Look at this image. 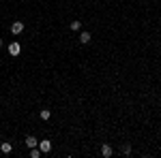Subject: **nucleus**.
<instances>
[{
	"label": "nucleus",
	"mask_w": 161,
	"mask_h": 158,
	"mask_svg": "<svg viewBox=\"0 0 161 158\" xmlns=\"http://www.w3.org/2000/svg\"><path fill=\"white\" fill-rule=\"evenodd\" d=\"M22 54V45L17 43V41H13L11 45H9V56H13V58H17Z\"/></svg>",
	"instance_id": "nucleus-1"
},
{
	"label": "nucleus",
	"mask_w": 161,
	"mask_h": 158,
	"mask_svg": "<svg viewBox=\"0 0 161 158\" xmlns=\"http://www.w3.org/2000/svg\"><path fill=\"white\" fill-rule=\"evenodd\" d=\"M39 150H41V154H50L52 152V141L50 139H43V141H39Z\"/></svg>",
	"instance_id": "nucleus-2"
},
{
	"label": "nucleus",
	"mask_w": 161,
	"mask_h": 158,
	"mask_svg": "<svg viewBox=\"0 0 161 158\" xmlns=\"http://www.w3.org/2000/svg\"><path fill=\"white\" fill-rule=\"evenodd\" d=\"M112 154H114L112 145H110V143H103V145H101V156H103V158H110Z\"/></svg>",
	"instance_id": "nucleus-3"
},
{
	"label": "nucleus",
	"mask_w": 161,
	"mask_h": 158,
	"mask_svg": "<svg viewBox=\"0 0 161 158\" xmlns=\"http://www.w3.org/2000/svg\"><path fill=\"white\" fill-rule=\"evenodd\" d=\"M22 32H24V24H22V22L11 24V34H22Z\"/></svg>",
	"instance_id": "nucleus-4"
},
{
	"label": "nucleus",
	"mask_w": 161,
	"mask_h": 158,
	"mask_svg": "<svg viewBox=\"0 0 161 158\" xmlns=\"http://www.w3.org/2000/svg\"><path fill=\"white\" fill-rule=\"evenodd\" d=\"M24 143H26L28 147H37V145H39V139H37V137H32V135H28Z\"/></svg>",
	"instance_id": "nucleus-5"
},
{
	"label": "nucleus",
	"mask_w": 161,
	"mask_h": 158,
	"mask_svg": "<svg viewBox=\"0 0 161 158\" xmlns=\"http://www.w3.org/2000/svg\"><path fill=\"white\" fill-rule=\"evenodd\" d=\"M0 152H2V154H11L13 145H11V143H0Z\"/></svg>",
	"instance_id": "nucleus-6"
},
{
	"label": "nucleus",
	"mask_w": 161,
	"mask_h": 158,
	"mask_svg": "<svg viewBox=\"0 0 161 158\" xmlns=\"http://www.w3.org/2000/svg\"><path fill=\"white\" fill-rule=\"evenodd\" d=\"M80 43H82V45H88V43H90V32H82V34H80Z\"/></svg>",
	"instance_id": "nucleus-7"
},
{
	"label": "nucleus",
	"mask_w": 161,
	"mask_h": 158,
	"mask_svg": "<svg viewBox=\"0 0 161 158\" xmlns=\"http://www.w3.org/2000/svg\"><path fill=\"white\" fill-rule=\"evenodd\" d=\"M120 152H123V156H131V143H123Z\"/></svg>",
	"instance_id": "nucleus-8"
},
{
	"label": "nucleus",
	"mask_w": 161,
	"mask_h": 158,
	"mask_svg": "<svg viewBox=\"0 0 161 158\" xmlns=\"http://www.w3.org/2000/svg\"><path fill=\"white\" fill-rule=\"evenodd\" d=\"M50 118H52L50 109H41V120H50Z\"/></svg>",
	"instance_id": "nucleus-9"
},
{
	"label": "nucleus",
	"mask_w": 161,
	"mask_h": 158,
	"mask_svg": "<svg viewBox=\"0 0 161 158\" xmlns=\"http://www.w3.org/2000/svg\"><path fill=\"white\" fill-rule=\"evenodd\" d=\"M41 156V150L39 147H30V158H39Z\"/></svg>",
	"instance_id": "nucleus-10"
},
{
	"label": "nucleus",
	"mask_w": 161,
	"mask_h": 158,
	"mask_svg": "<svg viewBox=\"0 0 161 158\" xmlns=\"http://www.w3.org/2000/svg\"><path fill=\"white\" fill-rule=\"evenodd\" d=\"M69 28H71V30H80V28H82V22H77V19H75V22L69 24Z\"/></svg>",
	"instance_id": "nucleus-11"
},
{
	"label": "nucleus",
	"mask_w": 161,
	"mask_h": 158,
	"mask_svg": "<svg viewBox=\"0 0 161 158\" xmlns=\"http://www.w3.org/2000/svg\"><path fill=\"white\" fill-rule=\"evenodd\" d=\"M0 45H2V38H0Z\"/></svg>",
	"instance_id": "nucleus-12"
}]
</instances>
